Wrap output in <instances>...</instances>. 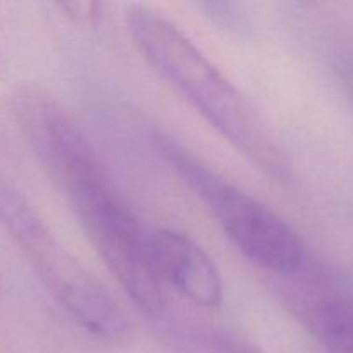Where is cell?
<instances>
[{"label": "cell", "instance_id": "obj_1", "mask_svg": "<svg viewBox=\"0 0 353 353\" xmlns=\"http://www.w3.org/2000/svg\"><path fill=\"white\" fill-rule=\"evenodd\" d=\"M124 21L143 57L224 140L268 176L290 179L292 162L268 123L178 24L140 3L128 7Z\"/></svg>", "mask_w": 353, "mask_h": 353}, {"label": "cell", "instance_id": "obj_2", "mask_svg": "<svg viewBox=\"0 0 353 353\" xmlns=\"http://www.w3.org/2000/svg\"><path fill=\"white\" fill-rule=\"evenodd\" d=\"M54 185L64 193L86 238L134 305L155 317L165 305L164 286L145 250L147 231L110 183L95 150L76 159Z\"/></svg>", "mask_w": 353, "mask_h": 353}, {"label": "cell", "instance_id": "obj_3", "mask_svg": "<svg viewBox=\"0 0 353 353\" xmlns=\"http://www.w3.org/2000/svg\"><path fill=\"white\" fill-rule=\"evenodd\" d=\"M154 143L162 161L199 196L231 243L252 264L279 278L293 274L305 264L310 257L309 248L278 212L219 174L169 134H155Z\"/></svg>", "mask_w": 353, "mask_h": 353}, {"label": "cell", "instance_id": "obj_4", "mask_svg": "<svg viewBox=\"0 0 353 353\" xmlns=\"http://www.w3.org/2000/svg\"><path fill=\"white\" fill-rule=\"evenodd\" d=\"M0 224L48 295L79 327L103 341H119L130 333V323L109 290L52 233L21 192L2 179Z\"/></svg>", "mask_w": 353, "mask_h": 353}, {"label": "cell", "instance_id": "obj_5", "mask_svg": "<svg viewBox=\"0 0 353 353\" xmlns=\"http://www.w3.org/2000/svg\"><path fill=\"white\" fill-rule=\"evenodd\" d=\"M281 278L283 300L307 333L327 353H353V274L310 254Z\"/></svg>", "mask_w": 353, "mask_h": 353}, {"label": "cell", "instance_id": "obj_6", "mask_svg": "<svg viewBox=\"0 0 353 353\" xmlns=\"http://www.w3.org/2000/svg\"><path fill=\"white\" fill-rule=\"evenodd\" d=\"M148 264L161 285H169L195 305L214 309L223 302L221 272L207 252L176 230H154L145 240Z\"/></svg>", "mask_w": 353, "mask_h": 353}, {"label": "cell", "instance_id": "obj_7", "mask_svg": "<svg viewBox=\"0 0 353 353\" xmlns=\"http://www.w3.org/2000/svg\"><path fill=\"white\" fill-rule=\"evenodd\" d=\"M192 353H264L247 338L226 330H203L192 340Z\"/></svg>", "mask_w": 353, "mask_h": 353}, {"label": "cell", "instance_id": "obj_8", "mask_svg": "<svg viewBox=\"0 0 353 353\" xmlns=\"http://www.w3.org/2000/svg\"><path fill=\"white\" fill-rule=\"evenodd\" d=\"M203 12L219 26L228 30H247V14L243 6L234 2H205L202 3Z\"/></svg>", "mask_w": 353, "mask_h": 353}]
</instances>
